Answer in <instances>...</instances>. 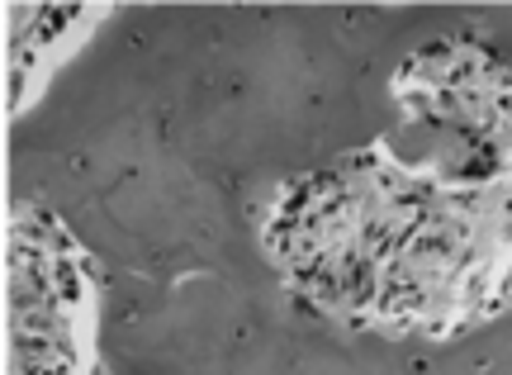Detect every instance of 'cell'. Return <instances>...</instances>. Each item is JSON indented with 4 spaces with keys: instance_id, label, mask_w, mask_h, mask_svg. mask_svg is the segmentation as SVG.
<instances>
[{
    "instance_id": "6da1fadb",
    "label": "cell",
    "mask_w": 512,
    "mask_h": 375,
    "mask_svg": "<svg viewBox=\"0 0 512 375\" xmlns=\"http://www.w3.org/2000/svg\"><path fill=\"white\" fill-rule=\"evenodd\" d=\"M432 95V119L441 129L460 138L470 157H479L484 167H508L512 162V76L494 72V67H451V76H432L427 81Z\"/></svg>"
}]
</instances>
